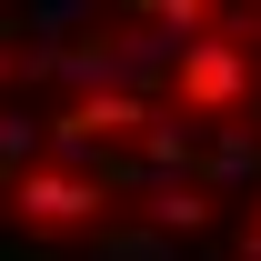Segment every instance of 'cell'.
<instances>
[{"instance_id":"cell-1","label":"cell","mask_w":261,"mask_h":261,"mask_svg":"<svg viewBox=\"0 0 261 261\" xmlns=\"http://www.w3.org/2000/svg\"><path fill=\"white\" fill-rule=\"evenodd\" d=\"M221 10H31L0 20V221L111 231L130 211L161 251L221 191L261 181V121H221L191 91V50Z\"/></svg>"}]
</instances>
